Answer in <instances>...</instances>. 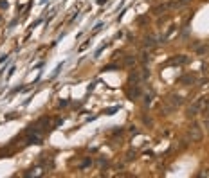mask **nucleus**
<instances>
[{"instance_id":"nucleus-4","label":"nucleus","mask_w":209,"mask_h":178,"mask_svg":"<svg viewBox=\"0 0 209 178\" xmlns=\"http://www.w3.org/2000/svg\"><path fill=\"white\" fill-rule=\"evenodd\" d=\"M130 86H133V88H128V99H137L139 95H141V88H139V85H130Z\"/></svg>"},{"instance_id":"nucleus-14","label":"nucleus","mask_w":209,"mask_h":178,"mask_svg":"<svg viewBox=\"0 0 209 178\" xmlns=\"http://www.w3.org/2000/svg\"><path fill=\"white\" fill-rule=\"evenodd\" d=\"M101 27H103V24H97V25H96V29H94V32H97V31L101 29Z\"/></svg>"},{"instance_id":"nucleus-9","label":"nucleus","mask_w":209,"mask_h":178,"mask_svg":"<svg viewBox=\"0 0 209 178\" xmlns=\"http://www.w3.org/2000/svg\"><path fill=\"white\" fill-rule=\"evenodd\" d=\"M189 0H177V2H171V7H182V5H186Z\"/></svg>"},{"instance_id":"nucleus-3","label":"nucleus","mask_w":209,"mask_h":178,"mask_svg":"<svg viewBox=\"0 0 209 178\" xmlns=\"http://www.w3.org/2000/svg\"><path fill=\"white\" fill-rule=\"evenodd\" d=\"M166 102H168V105H171V106L175 108V110H177V108H179V106L182 105V102H184V99H182L180 95H175V94H171L170 97L166 99Z\"/></svg>"},{"instance_id":"nucleus-16","label":"nucleus","mask_w":209,"mask_h":178,"mask_svg":"<svg viewBox=\"0 0 209 178\" xmlns=\"http://www.w3.org/2000/svg\"><path fill=\"white\" fill-rule=\"evenodd\" d=\"M206 124H207V129H209V121H207V122H206Z\"/></svg>"},{"instance_id":"nucleus-6","label":"nucleus","mask_w":209,"mask_h":178,"mask_svg":"<svg viewBox=\"0 0 209 178\" xmlns=\"http://www.w3.org/2000/svg\"><path fill=\"white\" fill-rule=\"evenodd\" d=\"M187 61V56H177V58H171L168 61V65H184Z\"/></svg>"},{"instance_id":"nucleus-12","label":"nucleus","mask_w":209,"mask_h":178,"mask_svg":"<svg viewBox=\"0 0 209 178\" xmlns=\"http://www.w3.org/2000/svg\"><path fill=\"white\" fill-rule=\"evenodd\" d=\"M0 7H7V2H5V0H0Z\"/></svg>"},{"instance_id":"nucleus-11","label":"nucleus","mask_w":209,"mask_h":178,"mask_svg":"<svg viewBox=\"0 0 209 178\" xmlns=\"http://www.w3.org/2000/svg\"><path fill=\"white\" fill-rule=\"evenodd\" d=\"M116 68V65H106V67H103V70H114Z\"/></svg>"},{"instance_id":"nucleus-10","label":"nucleus","mask_w":209,"mask_h":178,"mask_svg":"<svg viewBox=\"0 0 209 178\" xmlns=\"http://www.w3.org/2000/svg\"><path fill=\"white\" fill-rule=\"evenodd\" d=\"M155 45V40L153 38H146L144 40V47H153Z\"/></svg>"},{"instance_id":"nucleus-5","label":"nucleus","mask_w":209,"mask_h":178,"mask_svg":"<svg viewBox=\"0 0 209 178\" xmlns=\"http://www.w3.org/2000/svg\"><path fill=\"white\" fill-rule=\"evenodd\" d=\"M179 83L180 85H193L195 83V76H193V74H186V76L179 78Z\"/></svg>"},{"instance_id":"nucleus-2","label":"nucleus","mask_w":209,"mask_h":178,"mask_svg":"<svg viewBox=\"0 0 209 178\" xmlns=\"http://www.w3.org/2000/svg\"><path fill=\"white\" fill-rule=\"evenodd\" d=\"M189 137H191V140H193V142L202 140V128H200L198 124H193V126L189 128Z\"/></svg>"},{"instance_id":"nucleus-1","label":"nucleus","mask_w":209,"mask_h":178,"mask_svg":"<svg viewBox=\"0 0 209 178\" xmlns=\"http://www.w3.org/2000/svg\"><path fill=\"white\" fill-rule=\"evenodd\" d=\"M150 78V72L146 70V68H141V70H135L130 76V85H139L141 86V83H144V81Z\"/></svg>"},{"instance_id":"nucleus-8","label":"nucleus","mask_w":209,"mask_h":178,"mask_svg":"<svg viewBox=\"0 0 209 178\" xmlns=\"http://www.w3.org/2000/svg\"><path fill=\"white\" fill-rule=\"evenodd\" d=\"M116 112H119V106H112V108H106V110L103 112L105 115H114Z\"/></svg>"},{"instance_id":"nucleus-15","label":"nucleus","mask_w":209,"mask_h":178,"mask_svg":"<svg viewBox=\"0 0 209 178\" xmlns=\"http://www.w3.org/2000/svg\"><path fill=\"white\" fill-rule=\"evenodd\" d=\"M105 2H108V0H97V4H105Z\"/></svg>"},{"instance_id":"nucleus-7","label":"nucleus","mask_w":209,"mask_h":178,"mask_svg":"<svg viewBox=\"0 0 209 178\" xmlns=\"http://www.w3.org/2000/svg\"><path fill=\"white\" fill-rule=\"evenodd\" d=\"M132 65H135V58H133V56H126L124 58V67H132Z\"/></svg>"},{"instance_id":"nucleus-13","label":"nucleus","mask_w":209,"mask_h":178,"mask_svg":"<svg viewBox=\"0 0 209 178\" xmlns=\"http://www.w3.org/2000/svg\"><path fill=\"white\" fill-rule=\"evenodd\" d=\"M67 102H69V101H67V99H63V101H60V106H67Z\"/></svg>"}]
</instances>
